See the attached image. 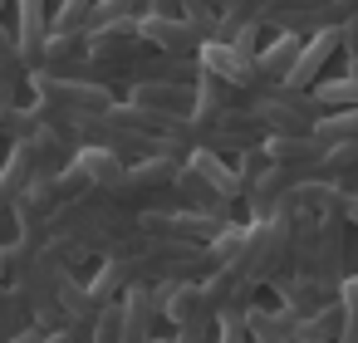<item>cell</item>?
Instances as JSON below:
<instances>
[{
  "label": "cell",
  "mask_w": 358,
  "mask_h": 343,
  "mask_svg": "<svg viewBox=\"0 0 358 343\" xmlns=\"http://www.w3.org/2000/svg\"><path fill=\"white\" fill-rule=\"evenodd\" d=\"M338 314H343V338H358V279L338 284Z\"/></svg>",
  "instance_id": "cell-18"
},
{
  "label": "cell",
  "mask_w": 358,
  "mask_h": 343,
  "mask_svg": "<svg viewBox=\"0 0 358 343\" xmlns=\"http://www.w3.org/2000/svg\"><path fill=\"white\" fill-rule=\"evenodd\" d=\"M196 54H201V69H206V74H216L221 84H231V89H241V94H255V59H250V54H241V50L226 45V40H206Z\"/></svg>",
  "instance_id": "cell-4"
},
{
  "label": "cell",
  "mask_w": 358,
  "mask_h": 343,
  "mask_svg": "<svg viewBox=\"0 0 358 343\" xmlns=\"http://www.w3.org/2000/svg\"><path fill=\"white\" fill-rule=\"evenodd\" d=\"M250 113H255V123H260L270 138H304V133H314V123H319L314 94H294V89H270V94L250 98Z\"/></svg>",
  "instance_id": "cell-1"
},
{
  "label": "cell",
  "mask_w": 358,
  "mask_h": 343,
  "mask_svg": "<svg viewBox=\"0 0 358 343\" xmlns=\"http://www.w3.org/2000/svg\"><path fill=\"white\" fill-rule=\"evenodd\" d=\"M192 172H196V177L221 196V201H236V196L245 191V177H241V172H231V167H226L216 152H206V147H201V152H192Z\"/></svg>",
  "instance_id": "cell-11"
},
{
  "label": "cell",
  "mask_w": 358,
  "mask_h": 343,
  "mask_svg": "<svg viewBox=\"0 0 358 343\" xmlns=\"http://www.w3.org/2000/svg\"><path fill=\"white\" fill-rule=\"evenodd\" d=\"M6 108H10V94H0V113H6Z\"/></svg>",
  "instance_id": "cell-21"
},
{
  "label": "cell",
  "mask_w": 358,
  "mask_h": 343,
  "mask_svg": "<svg viewBox=\"0 0 358 343\" xmlns=\"http://www.w3.org/2000/svg\"><path fill=\"white\" fill-rule=\"evenodd\" d=\"M138 45H143L138 20H113L89 30V59H118V54H133Z\"/></svg>",
  "instance_id": "cell-10"
},
{
  "label": "cell",
  "mask_w": 358,
  "mask_h": 343,
  "mask_svg": "<svg viewBox=\"0 0 358 343\" xmlns=\"http://www.w3.org/2000/svg\"><path fill=\"white\" fill-rule=\"evenodd\" d=\"M241 250H245V231H241V226H221V235H216V245H211V255L221 260V270H226Z\"/></svg>",
  "instance_id": "cell-19"
},
{
  "label": "cell",
  "mask_w": 358,
  "mask_h": 343,
  "mask_svg": "<svg viewBox=\"0 0 358 343\" xmlns=\"http://www.w3.org/2000/svg\"><path fill=\"white\" fill-rule=\"evenodd\" d=\"M0 6H6V0H0Z\"/></svg>",
  "instance_id": "cell-23"
},
{
  "label": "cell",
  "mask_w": 358,
  "mask_h": 343,
  "mask_svg": "<svg viewBox=\"0 0 358 343\" xmlns=\"http://www.w3.org/2000/svg\"><path fill=\"white\" fill-rule=\"evenodd\" d=\"M35 89L64 108H89V113H108V89L99 84H74V79H55V74H35Z\"/></svg>",
  "instance_id": "cell-7"
},
{
  "label": "cell",
  "mask_w": 358,
  "mask_h": 343,
  "mask_svg": "<svg viewBox=\"0 0 358 343\" xmlns=\"http://www.w3.org/2000/svg\"><path fill=\"white\" fill-rule=\"evenodd\" d=\"M0 270H6V255H0Z\"/></svg>",
  "instance_id": "cell-22"
},
{
  "label": "cell",
  "mask_w": 358,
  "mask_h": 343,
  "mask_svg": "<svg viewBox=\"0 0 358 343\" xmlns=\"http://www.w3.org/2000/svg\"><path fill=\"white\" fill-rule=\"evenodd\" d=\"M314 103L324 113H338V108H358V79H329V84H314Z\"/></svg>",
  "instance_id": "cell-15"
},
{
  "label": "cell",
  "mask_w": 358,
  "mask_h": 343,
  "mask_svg": "<svg viewBox=\"0 0 358 343\" xmlns=\"http://www.w3.org/2000/svg\"><path fill=\"white\" fill-rule=\"evenodd\" d=\"M299 50H304L299 35H280V40H270V45L255 54V98L270 94V89H285V79H289L294 64H299Z\"/></svg>",
  "instance_id": "cell-5"
},
{
  "label": "cell",
  "mask_w": 358,
  "mask_h": 343,
  "mask_svg": "<svg viewBox=\"0 0 358 343\" xmlns=\"http://www.w3.org/2000/svg\"><path fill=\"white\" fill-rule=\"evenodd\" d=\"M74 177L94 182V187H123V162L108 147H84L79 162H74Z\"/></svg>",
  "instance_id": "cell-13"
},
{
  "label": "cell",
  "mask_w": 358,
  "mask_h": 343,
  "mask_svg": "<svg viewBox=\"0 0 358 343\" xmlns=\"http://www.w3.org/2000/svg\"><path fill=\"white\" fill-rule=\"evenodd\" d=\"M148 328H152V294L148 289H133L128 304H123V333L128 338H143Z\"/></svg>",
  "instance_id": "cell-17"
},
{
  "label": "cell",
  "mask_w": 358,
  "mask_h": 343,
  "mask_svg": "<svg viewBox=\"0 0 358 343\" xmlns=\"http://www.w3.org/2000/svg\"><path fill=\"white\" fill-rule=\"evenodd\" d=\"M15 40H20V59H25V64L45 59V40H50V0H20V30H15Z\"/></svg>",
  "instance_id": "cell-9"
},
{
  "label": "cell",
  "mask_w": 358,
  "mask_h": 343,
  "mask_svg": "<svg viewBox=\"0 0 358 343\" xmlns=\"http://www.w3.org/2000/svg\"><path fill=\"white\" fill-rule=\"evenodd\" d=\"M89 50V30H55L45 40V64H69Z\"/></svg>",
  "instance_id": "cell-16"
},
{
  "label": "cell",
  "mask_w": 358,
  "mask_h": 343,
  "mask_svg": "<svg viewBox=\"0 0 358 343\" xmlns=\"http://www.w3.org/2000/svg\"><path fill=\"white\" fill-rule=\"evenodd\" d=\"M343 221L358 226V196H353V191H343Z\"/></svg>",
  "instance_id": "cell-20"
},
{
  "label": "cell",
  "mask_w": 358,
  "mask_h": 343,
  "mask_svg": "<svg viewBox=\"0 0 358 343\" xmlns=\"http://www.w3.org/2000/svg\"><path fill=\"white\" fill-rule=\"evenodd\" d=\"M133 103L148 113H162V118H192V89L172 84V79H143L133 89Z\"/></svg>",
  "instance_id": "cell-6"
},
{
  "label": "cell",
  "mask_w": 358,
  "mask_h": 343,
  "mask_svg": "<svg viewBox=\"0 0 358 343\" xmlns=\"http://www.w3.org/2000/svg\"><path fill=\"white\" fill-rule=\"evenodd\" d=\"M314 138L324 147H338V143H358V108H338V113H324L314 123Z\"/></svg>",
  "instance_id": "cell-14"
},
{
  "label": "cell",
  "mask_w": 358,
  "mask_h": 343,
  "mask_svg": "<svg viewBox=\"0 0 358 343\" xmlns=\"http://www.w3.org/2000/svg\"><path fill=\"white\" fill-rule=\"evenodd\" d=\"M138 35H143V45H152V50H162L172 59H182V54H192V50L206 45L201 30L187 15H143L138 20Z\"/></svg>",
  "instance_id": "cell-2"
},
{
  "label": "cell",
  "mask_w": 358,
  "mask_h": 343,
  "mask_svg": "<svg viewBox=\"0 0 358 343\" xmlns=\"http://www.w3.org/2000/svg\"><path fill=\"white\" fill-rule=\"evenodd\" d=\"M338 50H343V35H338V25H324V30H314V35L304 40V50H299V64H294V74L285 79V89H294V94H309V89L319 84L324 64H329Z\"/></svg>",
  "instance_id": "cell-3"
},
{
  "label": "cell",
  "mask_w": 358,
  "mask_h": 343,
  "mask_svg": "<svg viewBox=\"0 0 358 343\" xmlns=\"http://www.w3.org/2000/svg\"><path fill=\"white\" fill-rule=\"evenodd\" d=\"M265 157H270V167L319 172V162H324V143H319L314 133H304V138H265Z\"/></svg>",
  "instance_id": "cell-8"
},
{
  "label": "cell",
  "mask_w": 358,
  "mask_h": 343,
  "mask_svg": "<svg viewBox=\"0 0 358 343\" xmlns=\"http://www.w3.org/2000/svg\"><path fill=\"white\" fill-rule=\"evenodd\" d=\"M167 319H172L182 333H201V323H206V294H201L196 284H177V289L167 294Z\"/></svg>",
  "instance_id": "cell-12"
}]
</instances>
